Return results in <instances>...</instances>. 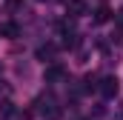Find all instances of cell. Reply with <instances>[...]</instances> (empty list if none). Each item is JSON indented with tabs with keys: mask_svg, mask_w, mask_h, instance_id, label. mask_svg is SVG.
<instances>
[{
	"mask_svg": "<svg viewBox=\"0 0 123 120\" xmlns=\"http://www.w3.org/2000/svg\"><path fill=\"white\" fill-rule=\"evenodd\" d=\"M97 89H100V94H103V97H109V100H112V97L120 91V83H117V77H103Z\"/></svg>",
	"mask_w": 123,
	"mask_h": 120,
	"instance_id": "cell-1",
	"label": "cell"
},
{
	"mask_svg": "<svg viewBox=\"0 0 123 120\" xmlns=\"http://www.w3.org/2000/svg\"><path fill=\"white\" fill-rule=\"evenodd\" d=\"M66 14H72V17H83V14H89V9H86L83 0H69V3H66Z\"/></svg>",
	"mask_w": 123,
	"mask_h": 120,
	"instance_id": "cell-2",
	"label": "cell"
},
{
	"mask_svg": "<svg viewBox=\"0 0 123 120\" xmlns=\"http://www.w3.org/2000/svg\"><path fill=\"white\" fill-rule=\"evenodd\" d=\"M66 80V69L63 66H49L46 69V83H60Z\"/></svg>",
	"mask_w": 123,
	"mask_h": 120,
	"instance_id": "cell-3",
	"label": "cell"
},
{
	"mask_svg": "<svg viewBox=\"0 0 123 120\" xmlns=\"http://www.w3.org/2000/svg\"><path fill=\"white\" fill-rule=\"evenodd\" d=\"M40 114H43L46 120H57V117H60V109H57L55 100H46V106L40 109Z\"/></svg>",
	"mask_w": 123,
	"mask_h": 120,
	"instance_id": "cell-4",
	"label": "cell"
},
{
	"mask_svg": "<svg viewBox=\"0 0 123 120\" xmlns=\"http://www.w3.org/2000/svg\"><path fill=\"white\" fill-rule=\"evenodd\" d=\"M20 34V29H17V23H0V37H17Z\"/></svg>",
	"mask_w": 123,
	"mask_h": 120,
	"instance_id": "cell-5",
	"label": "cell"
},
{
	"mask_svg": "<svg viewBox=\"0 0 123 120\" xmlns=\"http://www.w3.org/2000/svg\"><path fill=\"white\" fill-rule=\"evenodd\" d=\"M112 17V12H109V6H100L97 12H94V23H106Z\"/></svg>",
	"mask_w": 123,
	"mask_h": 120,
	"instance_id": "cell-6",
	"label": "cell"
},
{
	"mask_svg": "<svg viewBox=\"0 0 123 120\" xmlns=\"http://www.w3.org/2000/svg\"><path fill=\"white\" fill-rule=\"evenodd\" d=\"M55 52H57V49H55L52 43H46V46H40V49H37V57H40V60H46V57H55Z\"/></svg>",
	"mask_w": 123,
	"mask_h": 120,
	"instance_id": "cell-7",
	"label": "cell"
}]
</instances>
